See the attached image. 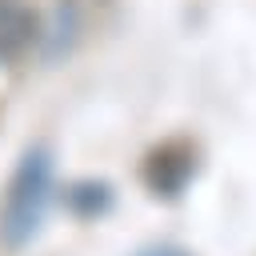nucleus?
Wrapping results in <instances>:
<instances>
[{"label":"nucleus","instance_id":"f257e3e1","mask_svg":"<svg viewBox=\"0 0 256 256\" xmlns=\"http://www.w3.org/2000/svg\"><path fill=\"white\" fill-rule=\"evenodd\" d=\"M44 200H48V160H44V152H36V156H28L20 164V172H16V180H12L8 196H4V220H0V228H4V236L12 244H20L40 224Z\"/></svg>","mask_w":256,"mask_h":256},{"label":"nucleus","instance_id":"f03ea898","mask_svg":"<svg viewBox=\"0 0 256 256\" xmlns=\"http://www.w3.org/2000/svg\"><path fill=\"white\" fill-rule=\"evenodd\" d=\"M36 36V16L20 0H0V60L20 56Z\"/></svg>","mask_w":256,"mask_h":256}]
</instances>
